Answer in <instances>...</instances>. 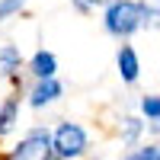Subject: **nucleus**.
Here are the masks:
<instances>
[{
  "instance_id": "nucleus-8",
  "label": "nucleus",
  "mask_w": 160,
  "mask_h": 160,
  "mask_svg": "<svg viewBox=\"0 0 160 160\" xmlns=\"http://www.w3.org/2000/svg\"><path fill=\"white\" fill-rule=\"evenodd\" d=\"M13 68H19V51L13 48V45H7L3 51H0V74H13Z\"/></svg>"
},
{
  "instance_id": "nucleus-15",
  "label": "nucleus",
  "mask_w": 160,
  "mask_h": 160,
  "mask_svg": "<svg viewBox=\"0 0 160 160\" xmlns=\"http://www.w3.org/2000/svg\"><path fill=\"white\" fill-rule=\"evenodd\" d=\"M151 131H157V135H160V118H154V122H151Z\"/></svg>"
},
{
  "instance_id": "nucleus-11",
  "label": "nucleus",
  "mask_w": 160,
  "mask_h": 160,
  "mask_svg": "<svg viewBox=\"0 0 160 160\" xmlns=\"http://www.w3.org/2000/svg\"><path fill=\"white\" fill-rule=\"evenodd\" d=\"M141 135V122L138 118H125V141H135Z\"/></svg>"
},
{
  "instance_id": "nucleus-2",
  "label": "nucleus",
  "mask_w": 160,
  "mask_h": 160,
  "mask_svg": "<svg viewBox=\"0 0 160 160\" xmlns=\"http://www.w3.org/2000/svg\"><path fill=\"white\" fill-rule=\"evenodd\" d=\"M87 151V131L80 128V125H61L55 131V138H51V154L55 157H64V160H71V157H80Z\"/></svg>"
},
{
  "instance_id": "nucleus-9",
  "label": "nucleus",
  "mask_w": 160,
  "mask_h": 160,
  "mask_svg": "<svg viewBox=\"0 0 160 160\" xmlns=\"http://www.w3.org/2000/svg\"><path fill=\"white\" fill-rule=\"evenodd\" d=\"M141 109H144V115H148V118H160V96H144Z\"/></svg>"
},
{
  "instance_id": "nucleus-5",
  "label": "nucleus",
  "mask_w": 160,
  "mask_h": 160,
  "mask_svg": "<svg viewBox=\"0 0 160 160\" xmlns=\"http://www.w3.org/2000/svg\"><path fill=\"white\" fill-rule=\"evenodd\" d=\"M115 61H118V74H122V80H125V83H135L138 74H141V61H138V55H135V48H131V45H122Z\"/></svg>"
},
{
  "instance_id": "nucleus-3",
  "label": "nucleus",
  "mask_w": 160,
  "mask_h": 160,
  "mask_svg": "<svg viewBox=\"0 0 160 160\" xmlns=\"http://www.w3.org/2000/svg\"><path fill=\"white\" fill-rule=\"evenodd\" d=\"M48 154H51V135H48L45 128L29 131L26 141L13 151V157H16V160H32V157H48Z\"/></svg>"
},
{
  "instance_id": "nucleus-12",
  "label": "nucleus",
  "mask_w": 160,
  "mask_h": 160,
  "mask_svg": "<svg viewBox=\"0 0 160 160\" xmlns=\"http://www.w3.org/2000/svg\"><path fill=\"white\" fill-rule=\"evenodd\" d=\"M99 3H109V0H74V7H77L80 13H87V10H93V7H99Z\"/></svg>"
},
{
  "instance_id": "nucleus-16",
  "label": "nucleus",
  "mask_w": 160,
  "mask_h": 160,
  "mask_svg": "<svg viewBox=\"0 0 160 160\" xmlns=\"http://www.w3.org/2000/svg\"><path fill=\"white\" fill-rule=\"evenodd\" d=\"M157 157H160V148H157Z\"/></svg>"
},
{
  "instance_id": "nucleus-7",
  "label": "nucleus",
  "mask_w": 160,
  "mask_h": 160,
  "mask_svg": "<svg viewBox=\"0 0 160 160\" xmlns=\"http://www.w3.org/2000/svg\"><path fill=\"white\" fill-rule=\"evenodd\" d=\"M16 109H19L16 99H7L3 106H0V135H7V131L13 128V122H16Z\"/></svg>"
},
{
  "instance_id": "nucleus-6",
  "label": "nucleus",
  "mask_w": 160,
  "mask_h": 160,
  "mask_svg": "<svg viewBox=\"0 0 160 160\" xmlns=\"http://www.w3.org/2000/svg\"><path fill=\"white\" fill-rule=\"evenodd\" d=\"M32 74L42 80V77H55V71H58V61H55V55L51 51H35L32 55Z\"/></svg>"
},
{
  "instance_id": "nucleus-10",
  "label": "nucleus",
  "mask_w": 160,
  "mask_h": 160,
  "mask_svg": "<svg viewBox=\"0 0 160 160\" xmlns=\"http://www.w3.org/2000/svg\"><path fill=\"white\" fill-rule=\"evenodd\" d=\"M22 3L26 0H0V22H3L10 13H16V10H22Z\"/></svg>"
},
{
  "instance_id": "nucleus-13",
  "label": "nucleus",
  "mask_w": 160,
  "mask_h": 160,
  "mask_svg": "<svg viewBox=\"0 0 160 160\" xmlns=\"http://www.w3.org/2000/svg\"><path fill=\"white\" fill-rule=\"evenodd\" d=\"M131 157H135V160H157V148H144V151H135Z\"/></svg>"
},
{
  "instance_id": "nucleus-1",
  "label": "nucleus",
  "mask_w": 160,
  "mask_h": 160,
  "mask_svg": "<svg viewBox=\"0 0 160 160\" xmlns=\"http://www.w3.org/2000/svg\"><path fill=\"white\" fill-rule=\"evenodd\" d=\"M144 19H148V10L138 0H109V10H106V32L128 38L131 32H138Z\"/></svg>"
},
{
  "instance_id": "nucleus-4",
  "label": "nucleus",
  "mask_w": 160,
  "mask_h": 160,
  "mask_svg": "<svg viewBox=\"0 0 160 160\" xmlns=\"http://www.w3.org/2000/svg\"><path fill=\"white\" fill-rule=\"evenodd\" d=\"M61 93H64V87L58 83L55 77H42V80H38V87L32 90V96H29V102L35 106V109H42L45 102H55V99L61 96Z\"/></svg>"
},
{
  "instance_id": "nucleus-14",
  "label": "nucleus",
  "mask_w": 160,
  "mask_h": 160,
  "mask_svg": "<svg viewBox=\"0 0 160 160\" xmlns=\"http://www.w3.org/2000/svg\"><path fill=\"white\" fill-rule=\"evenodd\" d=\"M144 10H148V16H160V0H151V3H144Z\"/></svg>"
}]
</instances>
